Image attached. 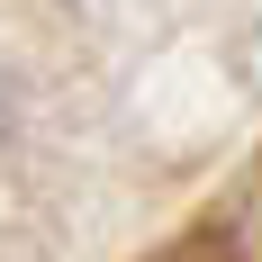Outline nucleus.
<instances>
[{
  "mask_svg": "<svg viewBox=\"0 0 262 262\" xmlns=\"http://www.w3.org/2000/svg\"><path fill=\"white\" fill-rule=\"evenodd\" d=\"M0 127H9V91H0Z\"/></svg>",
  "mask_w": 262,
  "mask_h": 262,
  "instance_id": "1",
  "label": "nucleus"
}]
</instances>
